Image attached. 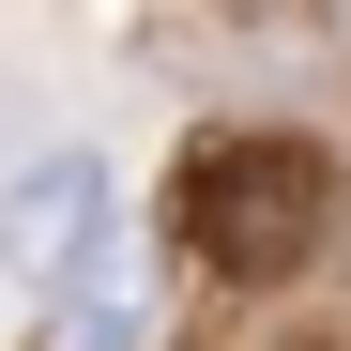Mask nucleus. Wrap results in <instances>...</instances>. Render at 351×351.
<instances>
[{"label":"nucleus","instance_id":"obj_2","mask_svg":"<svg viewBox=\"0 0 351 351\" xmlns=\"http://www.w3.org/2000/svg\"><path fill=\"white\" fill-rule=\"evenodd\" d=\"M123 260V184H107V153H31L16 184H0V290H92Z\"/></svg>","mask_w":351,"mask_h":351},{"label":"nucleus","instance_id":"obj_1","mask_svg":"<svg viewBox=\"0 0 351 351\" xmlns=\"http://www.w3.org/2000/svg\"><path fill=\"white\" fill-rule=\"evenodd\" d=\"M184 245H199V275H290L321 245V214H336V168L306 153V138H199L184 153Z\"/></svg>","mask_w":351,"mask_h":351},{"label":"nucleus","instance_id":"obj_3","mask_svg":"<svg viewBox=\"0 0 351 351\" xmlns=\"http://www.w3.org/2000/svg\"><path fill=\"white\" fill-rule=\"evenodd\" d=\"M46 351H153V275L107 260L92 290H62V306H46Z\"/></svg>","mask_w":351,"mask_h":351},{"label":"nucleus","instance_id":"obj_4","mask_svg":"<svg viewBox=\"0 0 351 351\" xmlns=\"http://www.w3.org/2000/svg\"><path fill=\"white\" fill-rule=\"evenodd\" d=\"M290 351H351V321H321V336H290Z\"/></svg>","mask_w":351,"mask_h":351}]
</instances>
